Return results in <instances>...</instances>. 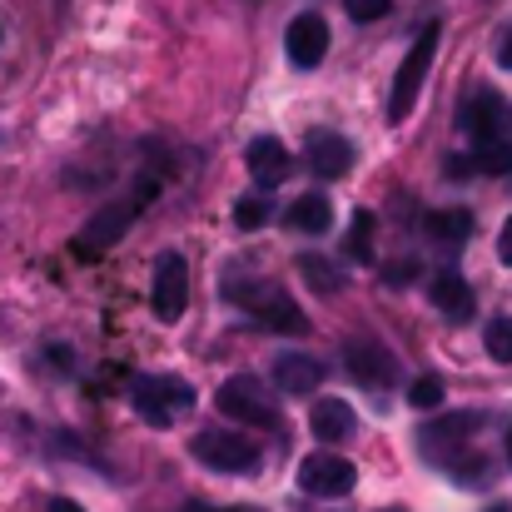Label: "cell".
Instances as JSON below:
<instances>
[{
    "instance_id": "ba28073f",
    "label": "cell",
    "mask_w": 512,
    "mask_h": 512,
    "mask_svg": "<svg viewBox=\"0 0 512 512\" xmlns=\"http://www.w3.org/2000/svg\"><path fill=\"white\" fill-rule=\"evenodd\" d=\"M284 45H289V60H294L299 70H314V65L329 55V20L314 15V10L294 15L289 30H284Z\"/></svg>"
},
{
    "instance_id": "d4e9b609",
    "label": "cell",
    "mask_w": 512,
    "mask_h": 512,
    "mask_svg": "<svg viewBox=\"0 0 512 512\" xmlns=\"http://www.w3.org/2000/svg\"><path fill=\"white\" fill-rule=\"evenodd\" d=\"M473 165H478L483 174H512V150L508 145H488V150L473 155Z\"/></svg>"
},
{
    "instance_id": "603a6c76",
    "label": "cell",
    "mask_w": 512,
    "mask_h": 512,
    "mask_svg": "<svg viewBox=\"0 0 512 512\" xmlns=\"http://www.w3.org/2000/svg\"><path fill=\"white\" fill-rule=\"evenodd\" d=\"M234 224H239L244 234H254L259 224H269V204H264L259 194H239V199H234Z\"/></svg>"
},
{
    "instance_id": "f1b7e54d",
    "label": "cell",
    "mask_w": 512,
    "mask_h": 512,
    "mask_svg": "<svg viewBox=\"0 0 512 512\" xmlns=\"http://www.w3.org/2000/svg\"><path fill=\"white\" fill-rule=\"evenodd\" d=\"M498 65H503V70H512V30L503 35V45H498Z\"/></svg>"
},
{
    "instance_id": "5b68a950",
    "label": "cell",
    "mask_w": 512,
    "mask_h": 512,
    "mask_svg": "<svg viewBox=\"0 0 512 512\" xmlns=\"http://www.w3.org/2000/svg\"><path fill=\"white\" fill-rule=\"evenodd\" d=\"M219 413L229 423H249V428H274L279 423V408L269 403V388L254 373H234L219 388Z\"/></svg>"
},
{
    "instance_id": "4316f807",
    "label": "cell",
    "mask_w": 512,
    "mask_h": 512,
    "mask_svg": "<svg viewBox=\"0 0 512 512\" xmlns=\"http://www.w3.org/2000/svg\"><path fill=\"white\" fill-rule=\"evenodd\" d=\"M413 274H418V264H413V259H403V264H393V269H388V274H383V279H388V284H393V289H403V284H408V279H413Z\"/></svg>"
},
{
    "instance_id": "30bf717a",
    "label": "cell",
    "mask_w": 512,
    "mask_h": 512,
    "mask_svg": "<svg viewBox=\"0 0 512 512\" xmlns=\"http://www.w3.org/2000/svg\"><path fill=\"white\" fill-rule=\"evenodd\" d=\"M140 199H145V189L135 194V199H120V204H105L85 229H80V249L85 254H95V249H110V244H120L125 239V229H130V219L140 214Z\"/></svg>"
},
{
    "instance_id": "ffe728a7",
    "label": "cell",
    "mask_w": 512,
    "mask_h": 512,
    "mask_svg": "<svg viewBox=\"0 0 512 512\" xmlns=\"http://www.w3.org/2000/svg\"><path fill=\"white\" fill-rule=\"evenodd\" d=\"M373 214L368 209H358L353 214V224H348V239H343V254L353 259V264H373Z\"/></svg>"
},
{
    "instance_id": "9c48e42d",
    "label": "cell",
    "mask_w": 512,
    "mask_h": 512,
    "mask_svg": "<svg viewBox=\"0 0 512 512\" xmlns=\"http://www.w3.org/2000/svg\"><path fill=\"white\" fill-rule=\"evenodd\" d=\"M184 304H189V269H184L179 254H160V264H155V314H160V324H179Z\"/></svg>"
},
{
    "instance_id": "9a60e30c",
    "label": "cell",
    "mask_w": 512,
    "mask_h": 512,
    "mask_svg": "<svg viewBox=\"0 0 512 512\" xmlns=\"http://www.w3.org/2000/svg\"><path fill=\"white\" fill-rule=\"evenodd\" d=\"M428 299H433L448 319H458V324H468V319H473V309H478V299H473L468 279H463V274H453V269H443V274H433V279H428Z\"/></svg>"
},
{
    "instance_id": "3957f363",
    "label": "cell",
    "mask_w": 512,
    "mask_h": 512,
    "mask_svg": "<svg viewBox=\"0 0 512 512\" xmlns=\"http://www.w3.org/2000/svg\"><path fill=\"white\" fill-rule=\"evenodd\" d=\"M438 35H443V25L433 20V25L408 45V55H403L398 75H393V90H388V125H403V120L413 115V105H418V95H423V80H428V65H433V50H438Z\"/></svg>"
},
{
    "instance_id": "e0dca14e",
    "label": "cell",
    "mask_w": 512,
    "mask_h": 512,
    "mask_svg": "<svg viewBox=\"0 0 512 512\" xmlns=\"http://www.w3.org/2000/svg\"><path fill=\"white\" fill-rule=\"evenodd\" d=\"M309 423H314V438H319V443H343V438L353 433V423H358V418H353L348 398H319Z\"/></svg>"
},
{
    "instance_id": "7402d4cb",
    "label": "cell",
    "mask_w": 512,
    "mask_h": 512,
    "mask_svg": "<svg viewBox=\"0 0 512 512\" xmlns=\"http://www.w3.org/2000/svg\"><path fill=\"white\" fill-rule=\"evenodd\" d=\"M443 393H448V388H443V378H438V373H423V378H413L408 403H413V408H423V413H438V408H443Z\"/></svg>"
},
{
    "instance_id": "44dd1931",
    "label": "cell",
    "mask_w": 512,
    "mask_h": 512,
    "mask_svg": "<svg viewBox=\"0 0 512 512\" xmlns=\"http://www.w3.org/2000/svg\"><path fill=\"white\" fill-rule=\"evenodd\" d=\"M299 274H304L319 294H334V289H339V269H334L329 259H319V254H299Z\"/></svg>"
},
{
    "instance_id": "52a82bcc",
    "label": "cell",
    "mask_w": 512,
    "mask_h": 512,
    "mask_svg": "<svg viewBox=\"0 0 512 512\" xmlns=\"http://www.w3.org/2000/svg\"><path fill=\"white\" fill-rule=\"evenodd\" d=\"M353 483H358V473H353V463L339 458V453H314V458L299 463V488H304L309 498H348Z\"/></svg>"
},
{
    "instance_id": "2e32d148",
    "label": "cell",
    "mask_w": 512,
    "mask_h": 512,
    "mask_svg": "<svg viewBox=\"0 0 512 512\" xmlns=\"http://www.w3.org/2000/svg\"><path fill=\"white\" fill-rule=\"evenodd\" d=\"M423 234H428L433 244H448V249H458V244H468V234H473V214H468L463 204L433 209V214L423 219Z\"/></svg>"
},
{
    "instance_id": "f546056e",
    "label": "cell",
    "mask_w": 512,
    "mask_h": 512,
    "mask_svg": "<svg viewBox=\"0 0 512 512\" xmlns=\"http://www.w3.org/2000/svg\"><path fill=\"white\" fill-rule=\"evenodd\" d=\"M184 512H254V508H209V503H189Z\"/></svg>"
},
{
    "instance_id": "277c9868",
    "label": "cell",
    "mask_w": 512,
    "mask_h": 512,
    "mask_svg": "<svg viewBox=\"0 0 512 512\" xmlns=\"http://www.w3.org/2000/svg\"><path fill=\"white\" fill-rule=\"evenodd\" d=\"M189 448H194V458H199L204 468H214V473H254V468L264 463V448H259L249 433H239V428H204Z\"/></svg>"
},
{
    "instance_id": "d6986e66",
    "label": "cell",
    "mask_w": 512,
    "mask_h": 512,
    "mask_svg": "<svg viewBox=\"0 0 512 512\" xmlns=\"http://www.w3.org/2000/svg\"><path fill=\"white\" fill-rule=\"evenodd\" d=\"M478 423H483L478 413H453V418L433 423V428H428V433H423L418 443H423V453H428V458H443V453L453 448V438H463V443H468V433H473Z\"/></svg>"
},
{
    "instance_id": "ac0fdd59",
    "label": "cell",
    "mask_w": 512,
    "mask_h": 512,
    "mask_svg": "<svg viewBox=\"0 0 512 512\" xmlns=\"http://www.w3.org/2000/svg\"><path fill=\"white\" fill-rule=\"evenodd\" d=\"M329 224H334V204L324 194H299L289 204V229L294 234H329Z\"/></svg>"
},
{
    "instance_id": "8fae6325",
    "label": "cell",
    "mask_w": 512,
    "mask_h": 512,
    "mask_svg": "<svg viewBox=\"0 0 512 512\" xmlns=\"http://www.w3.org/2000/svg\"><path fill=\"white\" fill-rule=\"evenodd\" d=\"M343 363H348V373H353L363 388H383V383H393V373H398L393 353H388L383 343H373V339L343 343Z\"/></svg>"
},
{
    "instance_id": "7a4b0ae2",
    "label": "cell",
    "mask_w": 512,
    "mask_h": 512,
    "mask_svg": "<svg viewBox=\"0 0 512 512\" xmlns=\"http://www.w3.org/2000/svg\"><path fill=\"white\" fill-rule=\"evenodd\" d=\"M130 403L150 428H170L174 418H184L194 408V388L184 378H170V373H140L130 383Z\"/></svg>"
},
{
    "instance_id": "d6a6232c",
    "label": "cell",
    "mask_w": 512,
    "mask_h": 512,
    "mask_svg": "<svg viewBox=\"0 0 512 512\" xmlns=\"http://www.w3.org/2000/svg\"><path fill=\"white\" fill-rule=\"evenodd\" d=\"M508 463H512V433H508Z\"/></svg>"
},
{
    "instance_id": "6da1fadb",
    "label": "cell",
    "mask_w": 512,
    "mask_h": 512,
    "mask_svg": "<svg viewBox=\"0 0 512 512\" xmlns=\"http://www.w3.org/2000/svg\"><path fill=\"white\" fill-rule=\"evenodd\" d=\"M224 299L239 304L254 324H264V329H274V334H309L304 309H299L279 284H269V279H234V284H224Z\"/></svg>"
},
{
    "instance_id": "1f68e13d",
    "label": "cell",
    "mask_w": 512,
    "mask_h": 512,
    "mask_svg": "<svg viewBox=\"0 0 512 512\" xmlns=\"http://www.w3.org/2000/svg\"><path fill=\"white\" fill-rule=\"evenodd\" d=\"M483 512H512V508L508 503H493V508H483Z\"/></svg>"
},
{
    "instance_id": "83f0119b",
    "label": "cell",
    "mask_w": 512,
    "mask_h": 512,
    "mask_svg": "<svg viewBox=\"0 0 512 512\" xmlns=\"http://www.w3.org/2000/svg\"><path fill=\"white\" fill-rule=\"evenodd\" d=\"M498 259H503V264L512 269V214H508V224L498 229Z\"/></svg>"
},
{
    "instance_id": "7c38bea8",
    "label": "cell",
    "mask_w": 512,
    "mask_h": 512,
    "mask_svg": "<svg viewBox=\"0 0 512 512\" xmlns=\"http://www.w3.org/2000/svg\"><path fill=\"white\" fill-rule=\"evenodd\" d=\"M244 165L254 174V184L259 189H274V184H284L289 170H294V160H289V145L279 140V135H259V140H249V150H244Z\"/></svg>"
},
{
    "instance_id": "cb8c5ba5",
    "label": "cell",
    "mask_w": 512,
    "mask_h": 512,
    "mask_svg": "<svg viewBox=\"0 0 512 512\" xmlns=\"http://www.w3.org/2000/svg\"><path fill=\"white\" fill-rule=\"evenodd\" d=\"M483 348H488V353H493L498 363H512V319H508V314L488 324V334H483Z\"/></svg>"
},
{
    "instance_id": "4dcf8cb0",
    "label": "cell",
    "mask_w": 512,
    "mask_h": 512,
    "mask_svg": "<svg viewBox=\"0 0 512 512\" xmlns=\"http://www.w3.org/2000/svg\"><path fill=\"white\" fill-rule=\"evenodd\" d=\"M50 512H85V508H80V503H70V498H55V503H50Z\"/></svg>"
},
{
    "instance_id": "484cf974",
    "label": "cell",
    "mask_w": 512,
    "mask_h": 512,
    "mask_svg": "<svg viewBox=\"0 0 512 512\" xmlns=\"http://www.w3.org/2000/svg\"><path fill=\"white\" fill-rule=\"evenodd\" d=\"M388 5H393V0H343V10H348V20H363V25H373V20H383V15H388Z\"/></svg>"
},
{
    "instance_id": "4fadbf2b",
    "label": "cell",
    "mask_w": 512,
    "mask_h": 512,
    "mask_svg": "<svg viewBox=\"0 0 512 512\" xmlns=\"http://www.w3.org/2000/svg\"><path fill=\"white\" fill-rule=\"evenodd\" d=\"M304 155H309V170L319 174V179H343V174L353 170V145L343 135H334V130H314L309 145H304Z\"/></svg>"
},
{
    "instance_id": "8992f818",
    "label": "cell",
    "mask_w": 512,
    "mask_h": 512,
    "mask_svg": "<svg viewBox=\"0 0 512 512\" xmlns=\"http://www.w3.org/2000/svg\"><path fill=\"white\" fill-rule=\"evenodd\" d=\"M458 125H463V135H468L478 150L503 145V125H508L503 95H498V90H473V95L463 100V110H458Z\"/></svg>"
},
{
    "instance_id": "836d02e7",
    "label": "cell",
    "mask_w": 512,
    "mask_h": 512,
    "mask_svg": "<svg viewBox=\"0 0 512 512\" xmlns=\"http://www.w3.org/2000/svg\"><path fill=\"white\" fill-rule=\"evenodd\" d=\"M383 512H403V508H383Z\"/></svg>"
},
{
    "instance_id": "5bb4252c",
    "label": "cell",
    "mask_w": 512,
    "mask_h": 512,
    "mask_svg": "<svg viewBox=\"0 0 512 512\" xmlns=\"http://www.w3.org/2000/svg\"><path fill=\"white\" fill-rule=\"evenodd\" d=\"M324 363L314 358V353H279L274 358V383L284 388V393H294V398H304V393H314L319 383H324Z\"/></svg>"
}]
</instances>
